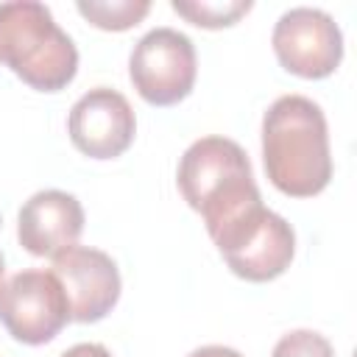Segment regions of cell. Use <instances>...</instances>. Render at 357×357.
<instances>
[{"label":"cell","instance_id":"8992f818","mask_svg":"<svg viewBox=\"0 0 357 357\" xmlns=\"http://www.w3.org/2000/svg\"><path fill=\"white\" fill-rule=\"evenodd\" d=\"M70 321L67 293L53 271L28 268L0 287V324L25 346L53 340Z\"/></svg>","mask_w":357,"mask_h":357},{"label":"cell","instance_id":"ba28073f","mask_svg":"<svg viewBox=\"0 0 357 357\" xmlns=\"http://www.w3.org/2000/svg\"><path fill=\"white\" fill-rule=\"evenodd\" d=\"M73 145L89 159H117L126 153L137 134V117L128 98L112 86L84 92L67 117Z\"/></svg>","mask_w":357,"mask_h":357},{"label":"cell","instance_id":"7a4b0ae2","mask_svg":"<svg viewBox=\"0 0 357 357\" xmlns=\"http://www.w3.org/2000/svg\"><path fill=\"white\" fill-rule=\"evenodd\" d=\"M176 184L209 234L262 204L248 153L229 137L195 139L178 162Z\"/></svg>","mask_w":357,"mask_h":357},{"label":"cell","instance_id":"6da1fadb","mask_svg":"<svg viewBox=\"0 0 357 357\" xmlns=\"http://www.w3.org/2000/svg\"><path fill=\"white\" fill-rule=\"evenodd\" d=\"M262 162L271 184L290 198H312L332 178L329 128L304 95L276 98L262 117Z\"/></svg>","mask_w":357,"mask_h":357},{"label":"cell","instance_id":"277c9868","mask_svg":"<svg viewBox=\"0 0 357 357\" xmlns=\"http://www.w3.org/2000/svg\"><path fill=\"white\" fill-rule=\"evenodd\" d=\"M209 237L229 271L245 282H271L282 276L296 254L293 226L265 204L251 206Z\"/></svg>","mask_w":357,"mask_h":357},{"label":"cell","instance_id":"5b68a950","mask_svg":"<svg viewBox=\"0 0 357 357\" xmlns=\"http://www.w3.org/2000/svg\"><path fill=\"white\" fill-rule=\"evenodd\" d=\"M128 75L145 103L176 106L195 86L198 59L192 39L176 28L148 31L131 50Z\"/></svg>","mask_w":357,"mask_h":357},{"label":"cell","instance_id":"2e32d148","mask_svg":"<svg viewBox=\"0 0 357 357\" xmlns=\"http://www.w3.org/2000/svg\"><path fill=\"white\" fill-rule=\"evenodd\" d=\"M3 276H6V257L0 251V287H3Z\"/></svg>","mask_w":357,"mask_h":357},{"label":"cell","instance_id":"9a60e30c","mask_svg":"<svg viewBox=\"0 0 357 357\" xmlns=\"http://www.w3.org/2000/svg\"><path fill=\"white\" fill-rule=\"evenodd\" d=\"M187 357H243L237 349H229V346H201L195 351H190Z\"/></svg>","mask_w":357,"mask_h":357},{"label":"cell","instance_id":"3957f363","mask_svg":"<svg viewBox=\"0 0 357 357\" xmlns=\"http://www.w3.org/2000/svg\"><path fill=\"white\" fill-rule=\"evenodd\" d=\"M0 64L31 89L59 92L78 73L75 42L36 0L0 3Z\"/></svg>","mask_w":357,"mask_h":357},{"label":"cell","instance_id":"8fae6325","mask_svg":"<svg viewBox=\"0 0 357 357\" xmlns=\"http://www.w3.org/2000/svg\"><path fill=\"white\" fill-rule=\"evenodd\" d=\"M78 14L100 31H128L151 11L148 0H78Z\"/></svg>","mask_w":357,"mask_h":357},{"label":"cell","instance_id":"5bb4252c","mask_svg":"<svg viewBox=\"0 0 357 357\" xmlns=\"http://www.w3.org/2000/svg\"><path fill=\"white\" fill-rule=\"evenodd\" d=\"M61 357H112V351L103 343H75Z\"/></svg>","mask_w":357,"mask_h":357},{"label":"cell","instance_id":"30bf717a","mask_svg":"<svg viewBox=\"0 0 357 357\" xmlns=\"http://www.w3.org/2000/svg\"><path fill=\"white\" fill-rule=\"evenodd\" d=\"M84 231V206L64 190L33 192L17 215V240L33 257H56L78 243Z\"/></svg>","mask_w":357,"mask_h":357},{"label":"cell","instance_id":"4fadbf2b","mask_svg":"<svg viewBox=\"0 0 357 357\" xmlns=\"http://www.w3.org/2000/svg\"><path fill=\"white\" fill-rule=\"evenodd\" d=\"M271 357H335V349L315 329H293L276 340Z\"/></svg>","mask_w":357,"mask_h":357},{"label":"cell","instance_id":"9c48e42d","mask_svg":"<svg viewBox=\"0 0 357 357\" xmlns=\"http://www.w3.org/2000/svg\"><path fill=\"white\" fill-rule=\"evenodd\" d=\"M50 271L59 276L67 293L70 321L95 324L114 310L123 282L114 259L106 251L89 245H73L53 257Z\"/></svg>","mask_w":357,"mask_h":357},{"label":"cell","instance_id":"52a82bcc","mask_svg":"<svg viewBox=\"0 0 357 357\" xmlns=\"http://www.w3.org/2000/svg\"><path fill=\"white\" fill-rule=\"evenodd\" d=\"M279 64L298 78H326L343 59V33L337 22L310 6H296L279 17L271 33Z\"/></svg>","mask_w":357,"mask_h":357},{"label":"cell","instance_id":"7c38bea8","mask_svg":"<svg viewBox=\"0 0 357 357\" xmlns=\"http://www.w3.org/2000/svg\"><path fill=\"white\" fill-rule=\"evenodd\" d=\"M251 0H173L170 8L198 28H229L251 11Z\"/></svg>","mask_w":357,"mask_h":357}]
</instances>
